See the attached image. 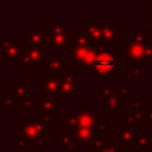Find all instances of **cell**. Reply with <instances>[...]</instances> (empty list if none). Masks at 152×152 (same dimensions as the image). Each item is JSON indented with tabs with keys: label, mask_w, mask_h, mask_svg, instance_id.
<instances>
[{
	"label": "cell",
	"mask_w": 152,
	"mask_h": 152,
	"mask_svg": "<svg viewBox=\"0 0 152 152\" xmlns=\"http://www.w3.org/2000/svg\"><path fill=\"white\" fill-rule=\"evenodd\" d=\"M19 135H21L30 146H33L39 140H45L51 134V126H46L40 122L39 119H24L18 125Z\"/></svg>",
	"instance_id": "1"
},
{
	"label": "cell",
	"mask_w": 152,
	"mask_h": 152,
	"mask_svg": "<svg viewBox=\"0 0 152 152\" xmlns=\"http://www.w3.org/2000/svg\"><path fill=\"white\" fill-rule=\"evenodd\" d=\"M115 53L112 51L97 52L96 59L93 66L94 81H110L112 76L116 74V62Z\"/></svg>",
	"instance_id": "2"
},
{
	"label": "cell",
	"mask_w": 152,
	"mask_h": 152,
	"mask_svg": "<svg viewBox=\"0 0 152 152\" xmlns=\"http://www.w3.org/2000/svg\"><path fill=\"white\" fill-rule=\"evenodd\" d=\"M45 49H27L25 48L21 52L18 64L21 65L24 70L32 71L36 69L37 65H45L46 58H45Z\"/></svg>",
	"instance_id": "3"
},
{
	"label": "cell",
	"mask_w": 152,
	"mask_h": 152,
	"mask_svg": "<svg viewBox=\"0 0 152 152\" xmlns=\"http://www.w3.org/2000/svg\"><path fill=\"white\" fill-rule=\"evenodd\" d=\"M45 33L44 26H31L23 33V43L27 49H45Z\"/></svg>",
	"instance_id": "4"
},
{
	"label": "cell",
	"mask_w": 152,
	"mask_h": 152,
	"mask_svg": "<svg viewBox=\"0 0 152 152\" xmlns=\"http://www.w3.org/2000/svg\"><path fill=\"white\" fill-rule=\"evenodd\" d=\"M45 74L46 76L62 77L68 70V61L62 58L61 53H51L45 62Z\"/></svg>",
	"instance_id": "5"
},
{
	"label": "cell",
	"mask_w": 152,
	"mask_h": 152,
	"mask_svg": "<svg viewBox=\"0 0 152 152\" xmlns=\"http://www.w3.org/2000/svg\"><path fill=\"white\" fill-rule=\"evenodd\" d=\"M25 48L26 46L24 45V43H21L19 40V38L14 37V42L10 46L1 50V57H2V59H6L8 65H17L18 59Z\"/></svg>",
	"instance_id": "6"
},
{
	"label": "cell",
	"mask_w": 152,
	"mask_h": 152,
	"mask_svg": "<svg viewBox=\"0 0 152 152\" xmlns=\"http://www.w3.org/2000/svg\"><path fill=\"white\" fill-rule=\"evenodd\" d=\"M99 25L102 30L103 42L108 44L121 43V27L115 21H100Z\"/></svg>",
	"instance_id": "7"
},
{
	"label": "cell",
	"mask_w": 152,
	"mask_h": 152,
	"mask_svg": "<svg viewBox=\"0 0 152 152\" xmlns=\"http://www.w3.org/2000/svg\"><path fill=\"white\" fill-rule=\"evenodd\" d=\"M77 116V125L82 128L93 129L96 121L100 119V115L95 112L93 107L90 108H78L76 112Z\"/></svg>",
	"instance_id": "8"
},
{
	"label": "cell",
	"mask_w": 152,
	"mask_h": 152,
	"mask_svg": "<svg viewBox=\"0 0 152 152\" xmlns=\"http://www.w3.org/2000/svg\"><path fill=\"white\" fill-rule=\"evenodd\" d=\"M59 78H61V77H53V76L40 75V76H39V91H40V93H44L45 96L57 97Z\"/></svg>",
	"instance_id": "9"
},
{
	"label": "cell",
	"mask_w": 152,
	"mask_h": 152,
	"mask_svg": "<svg viewBox=\"0 0 152 152\" xmlns=\"http://www.w3.org/2000/svg\"><path fill=\"white\" fill-rule=\"evenodd\" d=\"M56 145L63 151V152H75L78 148V145L72 138L71 131L64 128L56 135Z\"/></svg>",
	"instance_id": "10"
},
{
	"label": "cell",
	"mask_w": 152,
	"mask_h": 152,
	"mask_svg": "<svg viewBox=\"0 0 152 152\" xmlns=\"http://www.w3.org/2000/svg\"><path fill=\"white\" fill-rule=\"evenodd\" d=\"M90 42L91 45L97 44L103 42L102 37V30L99 25V23H89V21H83L82 23V31H81Z\"/></svg>",
	"instance_id": "11"
},
{
	"label": "cell",
	"mask_w": 152,
	"mask_h": 152,
	"mask_svg": "<svg viewBox=\"0 0 152 152\" xmlns=\"http://www.w3.org/2000/svg\"><path fill=\"white\" fill-rule=\"evenodd\" d=\"M144 53H145V45L137 44L133 42L126 43V55L127 59L132 62L133 64H141L144 61Z\"/></svg>",
	"instance_id": "12"
},
{
	"label": "cell",
	"mask_w": 152,
	"mask_h": 152,
	"mask_svg": "<svg viewBox=\"0 0 152 152\" xmlns=\"http://www.w3.org/2000/svg\"><path fill=\"white\" fill-rule=\"evenodd\" d=\"M138 128H119L115 131V141L120 146H135Z\"/></svg>",
	"instance_id": "13"
},
{
	"label": "cell",
	"mask_w": 152,
	"mask_h": 152,
	"mask_svg": "<svg viewBox=\"0 0 152 152\" xmlns=\"http://www.w3.org/2000/svg\"><path fill=\"white\" fill-rule=\"evenodd\" d=\"M45 43L50 44L55 49H69L70 44V33H61V34H53V33H45Z\"/></svg>",
	"instance_id": "14"
},
{
	"label": "cell",
	"mask_w": 152,
	"mask_h": 152,
	"mask_svg": "<svg viewBox=\"0 0 152 152\" xmlns=\"http://www.w3.org/2000/svg\"><path fill=\"white\" fill-rule=\"evenodd\" d=\"M152 146V134L147 129H137L135 148L139 152H145Z\"/></svg>",
	"instance_id": "15"
},
{
	"label": "cell",
	"mask_w": 152,
	"mask_h": 152,
	"mask_svg": "<svg viewBox=\"0 0 152 152\" xmlns=\"http://www.w3.org/2000/svg\"><path fill=\"white\" fill-rule=\"evenodd\" d=\"M61 107L62 103L57 101V97H50L45 95L40 96L36 102V108H38V110H44V112H56V109Z\"/></svg>",
	"instance_id": "16"
},
{
	"label": "cell",
	"mask_w": 152,
	"mask_h": 152,
	"mask_svg": "<svg viewBox=\"0 0 152 152\" xmlns=\"http://www.w3.org/2000/svg\"><path fill=\"white\" fill-rule=\"evenodd\" d=\"M72 138L76 141V144H81V145H88L93 138L95 137V133L93 129H88V128H82V127H77L74 131H71Z\"/></svg>",
	"instance_id": "17"
},
{
	"label": "cell",
	"mask_w": 152,
	"mask_h": 152,
	"mask_svg": "<svg viewBox=\"0 0 152 152\" xmlns=\"http://www.w3.org/2000/svg\"><path fill=\"white\" fill-rule=\"evenodd\" d=\"M61 96H71V97H77L78 96V87L77 83H70L65 82L59 78L58 82V91H57V97Z\"/></svg>",
	"instance_id": "18"
},
{
	"label": "cell",
	"mask_w": 152,
	"mask_h": 152,
	"mask_svg": "<svg viewBox=\"0 0 152 152\" xmlns=\"http://www.w3.org/2000/svg\"><path fill=\"white\" fill-rule=\"evenodd\" d=\"M12 91L14 94V96L18 100H24L26 97H28V90H30V82L28 81H13L12 82Z\"/></svg>",
	"instance_id": "19"
},
{
	"label": "cell",
	"mask_w": 152,
	"mask_h": 152,
	"mask_svg": "<svg viewBox=\"0 0 152 152\" xmlns=\"http://www.w3.org/2000/svg\"><path fill=\"white\" fill-rule=\"evenodd\" d=\"M121 101L114 93L104 101V113L106 114H121Z\"/></svg>",
	"instance_id": "20"
},
{
	"label": "cell",
	"mask_w": 152,
	"mask_h": 152,
	"mask_svg": "<svg viewBox=\"0 0 152 152\" xmlns=\"http://www.w3.org/2000/svg\"><path fill=\"white\" fill-rule=\"evenodd\" d=\"M70 33V44L69 49L72 50L74 48H80V46H90V42L88 38L82 33V32H69Z\"/></svg>",
	"instance_id": "21"
},
{
	"label": "cell",
	"mask_w": 152,
	"mask_h": 152,
	"mask_svg": "<svg viewBox=\"0 0 152 152\" xmlns=\"http://www.w3.org/2000/svg\"><path fill=\"white\" fill-rule=\"evenodd\" d=\"M91 46V45H90ZM90 46H80V48H74L71 50V63L72 65H81L83 59L86 58L87 53L90 50Z\"/></svg>",
	"instance_id": "22"
},
{
	"label": "cell",
	"mask_w": 152,
	"mask_h": 152,
	"mask_svg": "<svg viewBox=\"0 0 152 152\" xmlns=\"http://www.w3.org/2000/svg\"><path fill=\"white\" fill-rule=\"evenodd\" d=\"M132 91H133V88L131 86H121V87L114 86V87H112V93L118 95L121 103H126L127 100L129 97H132Z\"/></svg>",
	"instance_id": "23"
},
{
	"label": "cell",
	"mask_w": 152,
	"mask_h": 152,
	"mask_svg": "<svg viewBox=\"0 0 152 152\" xmlns=\"http://www.w3.org/2000/svg\"><path fill=\"white\" fill-rule=\"evenodd\" d=\"M93 131H94L95 134H102L104 137L108 135L110 133V119H102V118H100L96 121Z\"/></svg>",
	"instance_id": "24"
},
{
	"label": "cell",
	"mask_w": 152,
	"mask_h": 152,
	"mask_svg": "<svg viewBox=\"0 0 152 152\" xmlns=\"http://www.w3.org/2000/svg\"><path fill=\"white\" fill-rule=\"evenodd\" d=\"M20 104H21V100H18L15 96H14V94H13V91L12 90H10L8 93H7V95L4 97V100H2V103H1V107L5 109H13V108H20Z\"/></svg>",
	"instance_id": "25"
},
{
	"label": "cell",
	"mask_w": 152,
	"mask_h": 152,
	"mask_svg": "<svg viewBox=\"0 0 152 152\" xmlns=\"http://www.w3.org/2000/svg\"><path fill=\"white\" fill-rule=\"evenodd\" d=\"M61 122L63 125H65L66 129H69V131H74L75 128L78 127L76 113H63L61 116Z\"/></svg>",
	"instance_id": "26"
},
{
	"label": "cell",
	"mask_w": 152,
	"mask_h": 152,
	"mask_svg": "<svg viewBox=\"0 0 152 152\" xmlns=\"http://www.w3.org/2000/svg\"><path fill=\"white\" fill-rule=\"evenodd\" d=\"M131 38L133 43H137V44H141V45H146L148 43V36H147V32L144 31V28L141 26H138L137 30L134 32L131 33Z\"/></svg>",
	"instance_id": "27"
},
{
	"label": "cell",
	"mask_w": 152,
	"mask_h": 152,
	"mask_svg": "<svg viewBox=\"0 0 152 152\" xmlns=\"http://www.w3.org/2000/svg\"><path fill=\"white\" fill-rule=\"evenodd\" d=\"M39 120L42 124L46 125V126H51V125H56L57 124V113L56 112H44V110H39Z\"/></svg>",
	"instance_id": "28"
},
{
	"label": "cell",
	"mask_w": 152,
	"mask_h": 152,
	"mask_svg": "<svg viewBox=\"0 0 152 152\" xmlns=\"http://www.w3.org/2000/svg\"><path fill=\"white\" fill-rule=\"evenodd\" d=\"M96 56H97V51L94 49V46L91 45L90 46V50H89V52L87 53V56H86V58L83 59V62H82V68L84 69V70H93V66H94V62H95V59H96Z\"/></svg>",
	"instance_id": "29"
},
{
	"label": "cell",
	"mask_w": 152,
	"mask_h": 152,
	"mask_svg": "<svg viewBox=\"0 0 152 152\" xmlns=\"http://www.w3.org/2000/svg\"><path fill=\"white\" fill-rule=\"evenodd\" d=\"M20 109H23V112L25 114L34 113V110H36V99H34V96H28V97L24 99L21 101Z\"/></svg>",
	"instance_id": "30"
},
{
	"label": "cell",
	"mask_w": 152,
	"mask_h": 152,
	"mask_svg": "<svg viewBox=\"0 0 152 152\" xmlns=\"http://www.w3.org/2000/svg\"><path fill=\"white\" fill-rule=\"evenodd\" d=\"M120 124H121L120 128H137L138 127V125L131 113L129 114L128 113L120 114Z\"/></svg>",
	"instance_id": "31"
},
{
	"label": "cell",
	"mask_w": 152,
	"mask_h": 152,
	"mask_svg": "<svg viewBox=\"0 0 152 152\" xmlns=\"http://www.w3.org/2000/svg\"><path fill=\"white\" fill-rule=\"evenodd\" d=\"M68 32V23L66 21H51L50 23V31L49 33L61 34Z\"/></svg>",
	"instance_id": "32"
},
{
	"label": "cell",
	"mask_w": 152,
	"mask_h": 152,
	"mask_svg": "<svg viewBox=\"0 0 152 152\" xmlns=\"http://www.w3.org/2000/svg\"><path fill=\"white\" fill-rule=\"evenodd\" d=\"M106 140V137L102 134H95V137L93 138V140L88 144V151L89 152H95L97 150H100L103 146V142Z\"/></svg>",
	"instance_id": "33"
},
{
	"label": "cell",
	"mask_w": 152,
	"mask_h": 152,
	"mask_svg": "<svg viewBox=\"0 0 152 152\" xmlns=\"http://www.w3.org/2000/svg\"><path fill=\"white\" fill-rule=\"evenodd\" d=\"M95 152H121V146L115 140H104L103 146Z\"/></svg>",
	"instance_id": "34"
},
{
	"label": "cell",
	"mask_w": 152,
	"mask_h": 152,
	"mask_svg": "<svg viewBox=\"0 0 152 152\" xmlns=\"http://www.w3.org/2000/svg\"><path fill=\"white\" fill-rule=\"evenodd\" d=\"M142 74H144V65L134 64L131 68V80L133 82H141L142 81Z\"/></svg>",
	"instance_id": "35"
},
{
	"label": "cell",
	"mask_w": 152,
	"mask_h": 152,
	"mask_svg": "<svg viewBox=\"0 0 152 152\" xmlns=\"http://www.w3.org/2000/svg\"><path fill=\"white\" fill-rule=\"evenodd\" d=\"M12 145H13V146H17L20 152H27L28 148H30V145H28V142L26 141V139H24V138H23L21 135H19V134H18V138L12 141Z\"/></svg>",
	"instance_id": "36"
},
{
	"label": "cell",
	"mask_w": 152,
	"mask_h": 152,
	"mask_svg": "<svg viewBox=\"0 0 152 152\" xmlns=\"http://www.w3.org/2000/svg\"><path fill=\"white\" fill-rule=\"evenodd\" d=\"M142 65H152V43H150V42L145 45Z\"/></svg>",
	"instance_id": "37"
},
{
	"label": "cell",
	"mask_w": 152,
	"mask_h": 152,
	"mask_svg": "<svg viewBox=\"0 0 152 152\" xmlns=\"http://www.w3.org/2000/svg\"><path fill=\"white\" fill-rule=\"evenodd\" d=\"M78 78V71L77 70H66V72L62 76V80L70 83H77Z\"/></svg>",
	"instance_id": "38"
},
{
	"label": "cell",
	"mask_w": 152,
	"mask_h": 152,
	"mask_svg": "<svg viewBox=\"0 0 152 152\" xmlns=\"http://www.w3.org/2000/svg\"><path fill=\"white\" fill-rule=\"evenodd\" d=\"M112 94V87H106V86H102L99 88V101L104 103V101L110 96Z\"/></svg>",
	"instance_id": "39"
},
{
	"label": "cell",
	"mask_w": 152,
	"mask_h": 152,
	"mask_svg": "<svg viewBox=\"0 0 152 152\" xmlns=\"http://www.w3.org/2000/svg\"><path fill=\"white\" fill-rule=\"evenodd\" d=\"M142 101H144V97H142V96H132V97H131V102H132V110L144 109Z\"/></svg>",
	"instance_id": "40"
},
{
	"label": "cell",
	"mask_w": 152,
	"mask_h": 152,
	"mask_svg": "<svg viewBox=\"0 0 152 152\" xmlns=\"http://www.w3.org/2000/svg\"><path fill=\"white\" fill-rule=\"evenodd\" d=\"M50 145H51V141L48 140V139H45V140H39V141H37V142L33 145V150H34L36 152H42V151H45V148H46L48 146H50Z\"/></svg>",
	"instance_id": "41"
},
{
	"label": "cell",
	"mask_w": 152,
	"mask_h": 152,
	"mask_svg": "<svg viewBox=\"0 0 152 152\" xmlns=\"http://www.w3.org/2000/svg\"><path fill=\"white\" fill-rule=\"evenodd\" d=\"M144 120L148 125H152V107H144Z\"/></svg>",
	"instance_id": "42"
},
{
	"label": "cell",
	"mask_w": 152,
	"mask_h": 152,
	"mask_svg": "<svg viewBox=\"0 0 152 152\" xmlns=\"http://www.w3.org/2000/svg\"><path fill=\"white\" fill-rule=\"evenodd\" d=\"M147 36L152 38V10L147 12Z\"/></svg>",
	"instance_id": "43"
},
{
	"label": "cell",
	"mask_w": 152,
	"mask_h": 152,
	"mask_svg": "<svg viewBox=\"0 0 152 152\" xmlns=\"http://www.w3.org/2000/svg\"><path fill=\"white\" fill-rule=\"evenodd\" d=\"M14 42V37L13 38H1L0 39V49H5L7 46H10L12 43Z\"/></svg>",
	"instance_id": "44"
},
{
	"label": "cell",
	"mask_w": 152,
	"mask_h": 152,
	"mask_svg": "<svg viewBox=\"0 0 152 152\" xmlns=\"http://www.w3.org/2000/svg\"><path fill=\"white\" fill-rule=\"evenodd\" d=\"M2 76V59H0V77Z\"/></svg>",
	"instance_id": "45"
},
{
	"label": "cell",
	"mask_w": 152,
	"mask_h": 152,
	"mask_svg": "<svg viewBox=\"0 0 152 152\" xmlns=\"http://www.w3.org/2000/svg\"><path fill=\"white\" fill-rule=\"evenodd\" d=\"M2 90V80H1V77H0V91Z\"/></svg>",
	"instance_id": "46"
},
{
	"label": "cell",
	"mask_w": 152,
	"mask_h": 152,
	"mask_svg": "<svg viewBox=\"0 0 152 152\" xmlns=\"http://www.w3.org/2000/svg\"><path fill=\"white\" fill-rule=\"evenodd\" d=\"M1 32H2V27H0V39H1Z\"/></svg>",
	"instance_id": "47"
}]
</instances>
